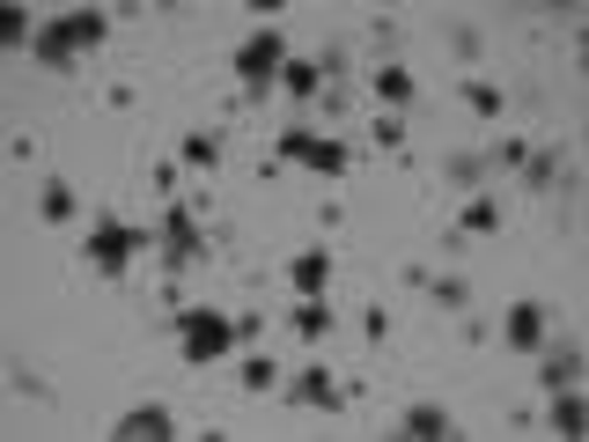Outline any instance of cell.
<instances>
[{"label": "cell", "instance_id": "cell-1", "mask_svg": "<svg viewBox=\"0 0 589 442\" xmlns=\"http://www.w3.org/2000/svg\"><path fill=\"white\" fill-rule=\"evenodd\" d=\"M280 67H288V37H280V30H258V37H244V45H236V81H244L251 97H258V89H273V81H280Z\"/></svg>", "mask_w": 589, "mask_h": 442}, {"label": "cell", "instance_id": "cell-6", "mask_svg": "<svg viewBox=\"0 0 589 442\" xmlns=\"http://www.w3.org/2000/svg\"><path fill=\"white\" fill-rule=\"evenodd\" d=\"M111 435L119 442H163V435H177V413L170 406H133V413H119Z\"/></svg>", "mask_w": 589, "mask_h": 442}, {"label": "cell", "instance_id": "cell-26", "mask_svg": "<svg viewBox=\"0 0 589 442\" xmlns=\"http://www.w3.org/2000/svg\"><path fill=\"white\" fill-rule=\"evenodd\" d=\"M294 332H302V340H324V332H332V310L302 302V310H294Z\"/></svg>", "mask_w": 589, "mask_h": 442}, {"label": "cell", "instance_id": "cell-25", "mask_svg": "<svg viewBox=\"0 0 589 442\" xmlns=\"http://www.w3.org/2000/svg\"><path fill=\"white\" fill-rule=\"evenodd\" d=\"M273 384H280V368L266 354H244V391H273Z\"/></svg>", "mask_w": 589, "mask_h": 442}, {"label": "cell", "instance_id": "cell-19", "mask_svg": "<svg viewBox=\"0 0 589 442\" xmlns=\"http://www.w3.org/2000/svg\"><path fill=\"white\" fill-rule=\"evenodd\" d=\"M442 177H449L457 192H479V185H487V155H449V163H442Z\"/></svg>", "mask_w": 589, "mask_h": 442}, {"label": "cell", "instance_id": "cell-17", "mask_svg": "<svg viewBox=\"0 0 589 442\" xmlns=\"http://www.w3.org/2000/svg\"><path fill=\"white\" fill-rule=\"evenodd\" d=\"M553 428H560V435H582V428H589V406H582V391H575V384H567V391H553Z\"/></svg>", "mask_w": 589, "mask_h": 442}, {"label": "cell", "instance_id": "cell-10", "mask_svg": "<svg viewBox=\"0 0 589 442\" xmlns=\"http://www.w3.org/2000/svg\"><path fill=\"white\" fill-rule=\"evenodd\" d=\"M74 52H81V45H74L67 15H59V23H45V37H37V59H45L52 74H67V67H74Z\"/></svg>", "mask_w": 589, "mask_h": 442}, {"label": "cell", "instance_id": "cell-4", "mask_svg": "<svg viewBox=\"0 0 589 442\" xmlns=\"http://www.w3.org/2000/svg\"><path fill=\"white\" fill-rule=\"evenodd\" d=\"M155 244H163V266H170V280H177V273H185L199 251H207V236H199L192 207H170V214H163V229H155Z\"/></svg>", "mask_w": 589, "mask_h": 442}, {"label": "cell", "instance_id": "cell-9", "mask_svg": "<svg viewBox=\"0 0 589 442\" xmlns=\"http://www.w3.org/2000/svg\"><path fill=\"white\" fill-rule=\"evenodd\" d=\"M288 280H294L302 302H318L324 280H332V251H294V258H288Z\"/></svg>", "mask_w": 589, "mask_h": 442}, {"label": "cell", "instance_id": "cell-14", "mask_svg": "<svg viewBox=\"0 0 589 442\" xmlns=\"http://www.w3.org/2000/svg\"><path fill=\"white\" fill-rule=\"evenodd\" d=\"M398 435L435 442V435H449V413H442V406H405V413H398Z\"/></svg>", "mask_w": 589, "mask_h": 442}, {"label": "cell", "instance_id": "cell-11", "mask_svg": "<svg viewBox=\"0 0 589 442\" xmlns=\"http://www.w3.org/2000/svg\"><path fill=\"white\" fill-rule=\"evenodd\" d=\"M273 89H288L294 103H310V97H318V89H324L318 59H294V52H288V67H280V81H273Z\"/></svg>", "mask_w": 589, "mask_h": 442}, {"label": "cell", "instance_id": "cell-27", "mask_svg": "<svg viewBox=\"0 0 589 442\" xmlns=\"http://www.w3.org/2000/svg\"><path fill=\"white\" fill-rule=\"evenodd\" d=\"M368 133H376V147H405V119H398V111H384Z\"/></svg>", "mask_w": 589, "mask_h": 442}, {"label": "cell", "instance_id": "cell-3", "mask_svg": "<svg viewBox=\"0 0 589 442\" xmlns=\"http://www.w3.org/2000/svg\"><path fill=\"white\" fill-rule=\"evenodd\" d=\"M141 244H147V229H133V221H97V229H89V266L119 280V273L133 266V251H141Z\"/></svg>", "mask_w": 589, "mask_h": 442}, {"label": "cell", "instance_id": "cell-5", "mask_svg": "<svg viewBox=\"0 0 589 442\" xmlns=\"http://www.w3.org/2000/svg\"><path fill=\"white\" fill-rule=\"evenodd\" d=\"M294 406H318V413H340L346 398H340V376L332 368H294V384H288Z\"/></svg>", "mask_w": 589, "mask_h": 442}, {"label": "cell", "instance_id": "cell-16", "mask_svg": "<svg viewBox=\"0 0 589 442\" xmlns=\"http://www.w3.org/2000/svg\"><path fill=\"white\" fill-rule=\"evenodd\" d=\"M376 97H384V103H413L420 97V74L413 67H376Z\"/></svg>", "mask_w": 589, "mask_h": 442}, {"label": "cell", "instance_id": "cell-20", "mask_svg": "<svg viewBox=\"0 0 589 442\" xmlns=\"http://www.w3.org/2000/svg\"><path fill=\"white\" fill-rule=\"evenodd\" d=\"M310 170H318V177H346V170H354V147H346V141H318Z\"/></svg>", "mask_w": 589, "mask_h": 442}, {"label": "cell", "instance_id": "cell-22", "mask_svg": "<svg viewBox=\"0 0 589 442\" xmlns=\"http://www.w3.org/2000/svg\"><path fill=\"white\" fill-rule=\"evenodd\" d=\"M185 170H221V133H192L185 141Z\"/></svg>", "mask_w": 589, "mask_h": 442}, {"label": "cell", "instance_id": "cell-2", "mask_svg": "<svg viewBox=\"0 0 589 442\" xmlns=\"http://www.w3.org/2000/svg\"><path fill=\"white\" fill-rule=\"evenodd\" d=\"M177 332H185V362H199V368L236 346V324L221 318V310H177Z\"/></svg>", "mask_w": 589, "mask_h": 442}, {"label": "cell", "instance_id": "cell-21", "mask_svg": "<svg viewBox=\"0 0 589 442\" xmlns=\"http://www.w3.org/2000/svg\"><path fill=\"white\" fill-rule=\"evenodd\" d=\"M67 30H74V45H103L111 37V15L103 8H81V15H67Z\"/></svg>", "mask_w": 589, "mask_h": 442}, {"label": "cell", "instance_id": "cell-8", "mask_svg": "<svg viewBox=\"0 0 589 442\" xmlns=\"http://www.w3.org/2000/svg\"><path fill=\"white\" fill-rule=\"evenodd\" d=\"M538 384H545V391L582 384V346H538Z\"/></svg>", "mask_w": 589, "mask_h": 442}, {"label": "cell", "instance_id": "cell-18", "mask_svg": "<svg viewBox=\"0 0 589 442\" xmlns=\"http://www.w3.org/2000/svg\"><path fill=\"white\" fill-rule=\"evenodd\" d=\"M74 207H81V199H74L67 177H45V192H37V214H45V221H74Z\"/></svg>", "mask_w": 589, "mask_h": 442}, {"label": "cell", "instance_id": "cell-13", "mask_svg": "<svg viewBox=\"0 0 589 442\" xmlns=\"http://www.w3.org/2000/svg\"><path fill=\"white\" fill-rule=\"evenodd\" d=\"M413 280H420V273H413ZM420 288L435 295L442 310H465V318H471V280H465V273H435V280H420Z\"/></svg>", "mask_w": 589, "mask_h": 442}, {"label": "cell", "instance_id": "cell-24", "mask_svg": "<svg viewBox=\"0 0 589 442\" xmlns=\"http://www.w3.org/2000/svg\"><path fill=\"white\" fill-rule=\"evenodd\" d=\"M465 103L479 111V119H501V103H509V97H501L493 81H465Z\"/></svg>", "mask_w": 589, "mask_h": 442}, {"label": "cell", "instance_id": "cell-15", "mask_svg": "<svg viewBox=\"0 0 589 442\" xmlns=\"http://www.w3.org/2000/svg\"><path fill=\"white\" fill-rule=\"evenodd\" d=\"M523 185H531V192H553V185H560V155H553V147H531V155H523Z\"/></svg>", "mask_w": 589, "mask_h": 442}, {"label": "cell", "instance_id": "cell-12", "mask_svg": "<svg viewBox=\"0 0 589 442\" xmlns=\"http://www.w3.org/2000/svg\"><path fill=\"white\" fill-rule=\"evenodd\" d=\"M493 229H501V207H493L487 192H471L465 214H457V244H465V236H493Z\"/></svg>", "mask_w": 589, "mask_h": 442}, {"label": "cell", "instance_id": "cell-23", "mask_svg": "<svg viewBox=\"0 0 589 442\" xmlns=\"http://www.w3.org/2000/svg\"><path fill=\"white\" fill-rule=\"evenodd\" d=\"M310 155H318V133H310V125H288V133H280V163H302V170H310Z\"/></svg>", "mask_w": 589, "mask_h": 442}, {"label": "cell", "instance_id": "cell-7", "mask_svg": "<svg viewBox=\"0 0 589 442\" xmlns=\"http://www.w3.org/2000/svg\"><path fill=\"white\" fill-rule=\"evenodd\" d=\"M501 332H509L515 354H538V346H545V302H509Z\"/></svg>", "mask_w": 589, "mask_h": 442}]
</instances>
